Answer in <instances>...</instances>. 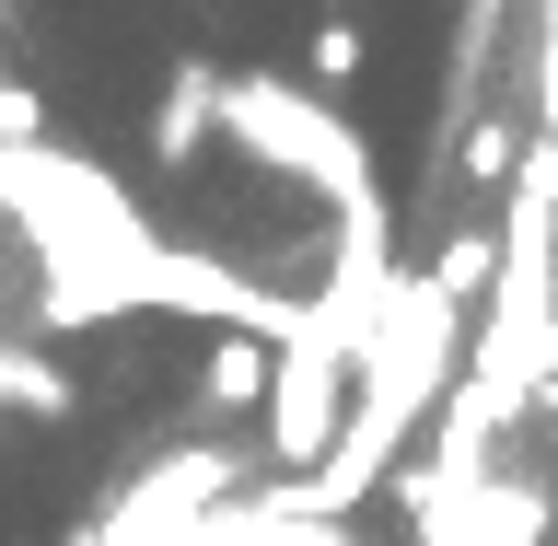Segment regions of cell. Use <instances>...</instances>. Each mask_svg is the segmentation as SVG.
Returning a JSON list of instances; mask_svg holds the SVG:
<instances>
[{
	"label": "cell",
	"mask_w": 558,
	"mask_h": 546,
	"mask_svg": "<svg viewBox=\"0 0 558 546\" xmlns=\"http://www.w3.org/2000/svg\"><path fill=\"white\" fill-rule=\"evenodd\" d=\"M512 151H523V139L500 129V117H488V129L465 139V174H477V186H500V174H512Z\"/></svg>",
	"instance_id": "6"
},
{
	"label": "cell",
	"mask_w": 558,
	"mask_h": 546,
	"mask_svg": "<svg viewBox=\"0 0 558 546\" xmlns=\"http://www.w3.org/2000/svg\"><path fill=\"white\" fill-rule=\"evenodd\" d=\"M303 70H314V94H338V82H361V24H314Z\"/></svg>",
	"instance_id": "5"
},
{
	"label": "cell",
	"mask_w": 558,
	"mask_h": 546,
	"mask_svg": "<svg viewBox=\"0 0 558 546\" xmlns=\"http://www.w3.org/2000/svg\"><path fill=\"white\" fill-rule=\"evenodd\" d=\"M0 24H12V0H0Z\"/></svg>",
	"instance_id": "7"
},
{
	"label": "cell",
	"mask_w": 558,
	"mask_h": 546,
	"mask_svg": "<svg viewBox=\"0 0 558 546\" xmlns=\"http://www.w3.org/2000/svg\"><path fill=\"white\" fill-rule=\"evenodd\" d=\"M198 396H209V408H268V349H256V338H209Z\"/></svg>",
	"instance_id": "3"
},
{
	"label": "cell",
	"mask_w": 558,
	"mask_h": 546,
	"mask_svg": "<svg viewBox=\"0 0 558 546\" xmlns=\"http://www.w3.org/2000/svg\"><path fill=\"white\" fill-rule=\"evenodd\" d=\"M0 408H35V418H70V373L24 361V349H0Z\"/></svg>",
	"instance_id": "4"
},
{
	"label": "cell",
	"mask_w": 558,
	"mask_h": 546,
	"mask_svg": "<svg viewBox=\"0 0 558 546\" xmlns=\"http://www.w3.org/2000/svg\"><path fill=\"white\" fill-rule=\"evenodd\" d=\"M221 129H233L268 174H291L303 198H326L338 221L384 209L373 163H361V139L338 129V105H326V94H303V82H279V70H221Z\"/></svg>",
	"instance_id": "1"
},
{
	"label": "cell",
	"mask_w": 558,
	"mask_h": 546,
	"mask_svg": "<svg viewBox=\"0 0 558 546\" xmlns=\"http://www.w3.org/2000/svg\"><path fill=\"white\" fill-rule=\"evenodd\" d=\"M209 117H221V70H209V59H174L163 70V105H151V163H198Z\"/></svg>",
	"instance_id": "2"
}]
</instances>
